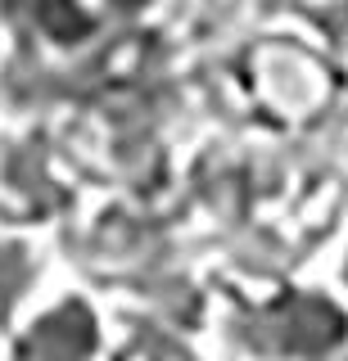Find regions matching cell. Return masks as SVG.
Instances as JSON below:
<instances>
[{
	"instance_id": "cell-1",
	"label": "cell",
	"mask_w": 348,
	"mask_h": 361,
	"mask_svg": "<svg viewBox=\"0 0 348 361\" xmlns=\"http://www.w3.org/2000/svg\"><path fill=\"white\" fill-rule=\"evenodd\" d=\"M340 285L348 289V248H344V257H340Z\"/></svg>"
},
{
	"instance_id": "cell-2",
	"label": "cell",
	"mask_w": 348,
	"mask_h": 361,
	"mask_svg": "<svg viewBox=\"0 0 348 361\" xmlns=\"http://www.w3.org/2000/svg\"><path fill=\"white\" fill-rule=\"evenodd\" d=\"M330 361H348V348H344V353H340V357H330Z\"/></svg>"
}]
</instances>
